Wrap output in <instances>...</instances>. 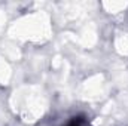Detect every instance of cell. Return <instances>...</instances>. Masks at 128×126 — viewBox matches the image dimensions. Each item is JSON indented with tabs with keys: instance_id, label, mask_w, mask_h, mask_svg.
<instances>
[{
	"instance_id": "6da1fadb",
	"label": "cell",
	"mask_w": 128,
	"mask_h": 126,
	"mask_svg": "<svg viewBox=\"0 0 128 126\" xmlns=\"http://www.w3.org/2000/svg\"><path fill=\"white\" fill-rule=\"evenodd\" d=\"M68 126H78V125H76V123L73 122V123H70V125H68Z\"/></svg>"
}]
</instances>
